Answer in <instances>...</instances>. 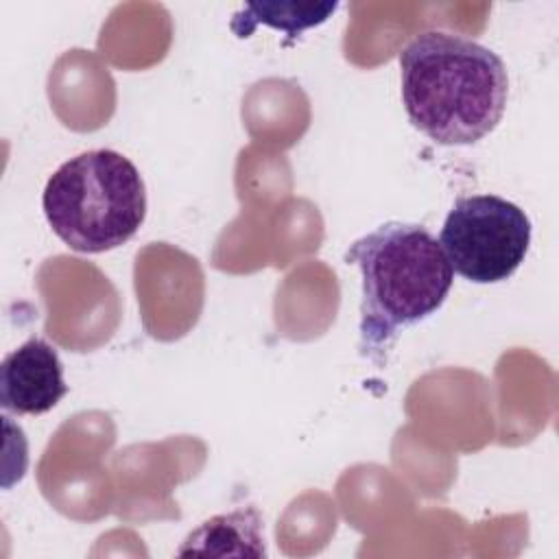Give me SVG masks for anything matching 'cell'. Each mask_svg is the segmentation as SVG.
<instances>
[{
    "mask_svg": "<svg viewBox=\"0 0 559 559\" xmlns=\"http://www.w3.org/2000/svg\"><path fill=\"white\" fill-rule=\"evenodd\" d=\"M402 103L415 129L441 146L489 135L509 98L504 61L487 46L448 31H424L400 52Z\"/></svg>",
    "mask_w": 559,
    "mask_h": 559,
    "instance_id": "6da1fadb",
    "label": "cell"
},
{
    "mask_svg": "<svg viewBox=\"0 0 559 559\" xmlns=\"http://www.w3.org/2000/svg\"><path fill=\"white\" fill-rule=\"evenodd\" d=\"M362 282L358 349L384 367L397 334L435 314L454 280L439 240L417 223L389 221L345 251Z\"/></svg>",
    "mask_w": 559,
    "mask_h": 559,
    "instance_id": "7a4b0ae2",
    "label": "cell"
},
{
    "mask_svg": "<svg viewBox=\"0 0 559 559\" xmlns=\"http://www.w3.org/2000/svg\"><path fill=\"white\" fill-rule=\"evenodd\" d=\"M41 207L63 245L81 253H103L138 234L146 218V188L129 157L94 148L70 157L50 175Z\"/></svg>",
    "mask_w": 559,
    "mask_h": 559,
    "instance_id": "3957f363",
    "label": "cell"
},
{
    "mask_svg": "<svg viewBox=\"0 0 559 559\" xmlns=\"http://www.w3.org/2000/svg\"><path fill=\"white\" fill-rule=\"evenodd\" d=\"M531 218L498 194L459 197L439 231V247L452 271L474 284L509 280L531 245Z\"/></svg>",
    "mask_w": 559,
    "mask_h": 559,
    "instance_id": "277c9868",
    "label": "cell"
},
{
    "mask_svg": "<svg viewBox=\"0 0 559 559\" xmlns=\"http://www.w3.org/2000/svg\"><path fill=\"white\" fill-rule=\"evenodd\" d=\"M68 393L57 349L31 336L0 365V406L13 415H41Z\"/></svg>",
    "mask_w": 559,
    "mask_h": 559,
    "instance_id": "5b68a950",
    "label": "cell"
},
{
    "mask_svg": "<svg viewBox=\"0 0 559 559\" xmlns=\"http://www.w3.org/2000/svg\"><path fill=\"white\" fill-rule=\"evenodd\" d=\"M179 555L214 557H260L264 555L262 515L255 507L234 509L214 515L188 533Z\"/></svg>",
    "mask_w": 559,
    "mask_h": 559,
    "instance_id": "8992f818",
    "label": "cell"
},
{
    "mask_svg": "<svg viewBox=\"0 0 559 559\" xmlns=\"http://www.w3.org/2000/svg\"><path fill=\"white\" fill-rule=\"evenodd\" d=\"M336 9L338 2H249L242 11L234 13L229 26L240 39L249 37L260 24L295 39L306 28L323 24Z\"/></svg>",
    "mask_w": 559,
    "mask_h": 559,
    "instance_id": "52a82bcc",
    "label": "cell"
}]
</instances>
